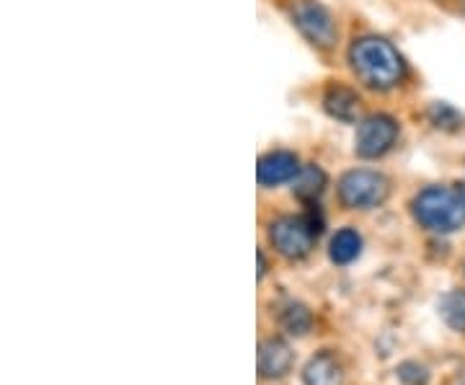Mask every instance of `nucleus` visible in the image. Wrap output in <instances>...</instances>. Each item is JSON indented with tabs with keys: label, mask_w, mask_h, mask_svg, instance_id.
Here are the masks:
<instances>
[{
	"label": "nucleus",
	"mask_w": 465,
	"mask_h": 385,
	"mask_svg": "<svg viewBox=\"0 0 465 385\" xmlns=\"http://www.w3.org/2000/svg\"><path fill=\"white\" fill-rule=\"evenodd\" d=\"M351 70L370 88H393L406 75V63L399 50L381 36H362L349 52Z\"/></svg>",
	"instance_id": "1"
},
{
	"label": "nucleus",
	"mask_w": 465,
	"mask_h": 385,
	"mask_svg": "<svg viewBox=\"0 0 465 385\" xmlns=\"http://www.w3.org/2000/svg\"><path fill=\"white\" fill-rule=\"evenodd\" d=\"M414 218L434 233H452L465 225V194L452 186H430L414 200Z\"/></svg>",
	"instance_id": "2"
},
{
	"label": "nucleus",
	"mask_w": 465,
	"mask_h": 385,
	"mask_svg": "<svg viewBox=\"0 0 465 385\" xmlns=\"http://www.w3.org/2000/svg\"><path fill=\"white\" fill-rule=\"evenodd\" d=\"M339 197L351 210H370L385 202L388 182L375 171H349L339 184Z\"/></svg>",
	"instance_id": "3"
},
{
	"label": "nucleus",
	"mask_w": 465,
	"mask_h": 385,
	"mask_svg": "<svg viewBox=\"0 0 465 385\" xmlns=\"http://www.w3.org/2000/svg\"><path fill=\"white\" fill-rule=\"evenodd\" d=\"M292 21L300 29V34L313 42L316 47H331L336 42V24H333L331 14L316 3V0H298L292 8Z\"/></svg>",
	"instance_id": "4"
},
{
	"label": "nucleus",
	"mask_w": 465,
	"mask_h": 385,
	"mask_svg": "<svg viewBox=\"0 0 465 385\" xmlns=\"http://www.w3.org/2000/svg\"><path fill=\"white\" fill-rule=\"evenodd\" d=\"M318 235L311 231L305 218H280L269 228V241L277 252L287 259H302L313 249V241Z\"/></svg>",
	"instance_id": "5"
},
{
	"label": "nucleus",
	"mask_w": 465,
	"mask_h": 385,
	"mask_svg": "<svg viewBox=\"0 0 465 385\" xmlns=\"http://www.w3.org/2000/svg\"><path fill=\"white\" fill-rule=\"evenodd\" d=\"M399 137V124L396 119L385 117V114H372L360 122L357 127V153L362 158H381L393 148Z\"/></svg>",
	"instance_id": "6"
},
{
	"label": "nucleus",
	"mask_w": 465,
	"mask_h": 385,
	"mask_svg": "<svg viewBox=\"0 0 465 385\" xmlns=\"http://www.w3.org/2000/svg\"><path fill=\"white\" fill-rule=\"evenodd\" d=\"M300 173V163L295 153L287 151H272L266 153L264 158L259 161L256 168V176H259V184L262 186H277L295 179Z\"/></svg>",
	"instance_id": "7"
},
{
	"label": "nucleus",
	"mask_w": 465,
	"mask_h": 385,
	"mask_svg": "<svg viewBox=\"0 0 465 385\" xmlns=\"http://www.w3.org/2000/svg\"><path fill=\"white\" fill-rule=\"evenodd\" d=\"M292 368V350L282 339H266L259 347V375L262 378H282Z\"/></svg>",
	"instance_id": "8"
},
{
	"label": "nucleus",
	"mask_w": 465,
	"mask_h": 385,
	"mask_svg": "<svg viewBox=\"0 0 465 385\" xmlns=\"http://www.w3.org/2000/svg\"><path fill=\"white\" fill-rule=\"evenodd\" d=\"M302 383L305 385H341L344 383V370L339 360L329 352L316 354L305 370H302Z\"/></svg>",
	"instance_id": "9"
},
{
	"label": "nucleus",
	"mask_w": 465,
	"mask_h": 385,
	"mask_svg": "<svg viewBox=\"0 0 465 385\" xmlns=\"http://www.w3.org/2000/svg\"><path fill=\"white\" fill-rule=\"evenodd\" d=\"M323 104H326V112L339 122H354L360 112V96L347 85H331L326 91Z\"/></svg>",
	"instance_id": "10"
},
{
	"label": "nucleus",
	"mask_w": 465,
	"mask_h": 385,
	"mask_svg": "<svg viewBox=\"0 0 465 385\" xmlns=\"http://www.w3.org/2000/svg\"><path fill=\"white\" fill-rule=\"evenodd\" d=\"M360 252H362V238H360L357 231L344 228V231H339V233L333 235L331 259L336 264H351L360 256Z\"/></svg>",
	"instance_id": "11"
},
{
	"label": "nucleus",
	"mask_w": 465,
	"mask_h": 385,
	"mask_svg": "<svg viewBox=\"0 0 465 385\" xmlns=\"http://www.w3.org/2000/svg\"><path fill=\"white\" fill-rule=\"evenodd\" d=\"M292 189H295V194H298L300 200H316V197H321V192L326 189V173L318 166L300 168Z\"/></svg>",
	"instance_id": "12"
},
{
	"label": "nucleus",
	"mask_w": 465,
	"mask_h": 385,
	"mask_svg": "<svg viewBox=\"0 0 465 385\" xmlns=\"http://www.w3.org/2000/svg\"><path fill=\"white\" fill-rule=\"evenodd\" d=\"M440 316L455 331H465V290H452L440 301Z\"/></svg>",
	"instance_id": "13"
},
{
	"label": "nucleus",
	"mask_w": 465,
	"mask_h": 385,
	"mask_svg": "<svg viewBox=\"0 0 465 385\" xmlns=\"http://www.w3.org/2000/svg\"><path fill=\"white\" fill-rule=\"evenodd\" d=\"M280 323H282L284 331H290V334L302 336L311 331V326H313V316H311V311L305 308V305H287L282 311V316H280Z\"/></svg>",
	"instance_id": "14"
},
{
	"label": "nucleus",
	"mask_w": 465,
	"mask_h": 385,
	"mask_svg": "<svg viewBox=\"0 0 465 385\" xmlns=\"http://www.w3.org/2000/svg\"><path fill=\"white\" fill-rule=\"evenodd\" d=\"M430 122L437 130H460L463 114L458 109H452L450 104H432L430 106Z\"/></svg>",
	"instance_id": "15"
},
{
	"label": "nucleus",
	"mask_w": 465,
	"mask_h": 385,
	"mask_svg": "<svg viewBox=\"0 0 465 385\" xmlns=\"http://www.w3.org/2000/svg\"><path fill=\"white\" fill-rule=\"evenodd\" d=\"M399 378L406 385H427V370L421 368V365H416V362H406V365H401L399 368Z\"/></svg>",
	"instance_id": "16"
},
{
	"label": "nucleus",
	"mask_w": 465,
	"mask_h": 385,
	"mask_svg": "<svg viewBox=\"0 0 465 385\" xmlns=\"http://www.w3.org/2000/svg\"><path fill=\"white\" fill-rule=\"evenodd\" d=\"M305 218V222L311 225V231L316 235L323 233V218H321V212H318V207H308V212L302 215Z\"/></svg>",
	"instance_id": "17"
},
{
	"label": "nucleus",
	"mask_w": 465,
	"mask_h": 385,
	"mask_svg": "<svg viewBox=\"0 0 465 385\" xmlns=\"http://www.w3.org/2000/svg\"><path fill=\"white\" fill-rule=\"evenodd\" d=\"M266 274V259H264V253L259 252V277H264Z\"/></svg>",
	"instance_id": "18"
},
{
	"label": "nucleus",
	"mask_w": 465,
	"mask_h": 385,
	"mask_svg": "<svg viewBox=\"0 0 465 385\" xmlns=\"http://www.w3.org/2000/svg\"><path fill=\"white\" fill-rule=\"evenodd\" d=\"M460 192H463V194H465V184H460Z\"/></svg>",
	"instance_id": "19"
}]
</instances>
